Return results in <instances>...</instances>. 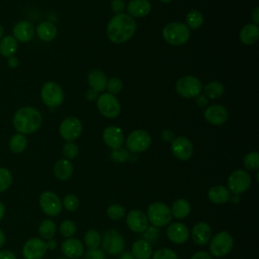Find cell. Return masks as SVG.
<instances>
[{
	"instance_id": "6da1fadb",
	"label": "cell",
	"mask_w": 259,
	"mask_h": 259,
	"mask_svg": "<svg viewBox=\"0 0 259 259\" xmlns=\"http://www.w3.org/2000/svg\"><path fill=\"white\" fill-rule=\"evenodd\" d=\"M137 23L132 16L125 13L115 14L108 22L106 33L114 44H123L136 32Z\"/></svg>"
},
{
	"instance_id": "7a4b0ae2",
	"label": "cell",
	"mask_w": 259,
	"mask_h": 259,
	"mask_svg": "<svg viewBox=\"0 0 259 259\" xmlns=\"http://www.w3.org/2000/svg\"><path fill=\"white\" fill-rule=\"evenodd\" d=\"M12 122L16 132L25 136L36 132L40 127L42 116L36 108L24 106L14 113Z\"/></svg>"
},
{
	"instance_id": "3957f363",
	"label": "cell",
	"mask_w": 259,
	"mask_h": 259,
	"mask_svg": "<svg viewBox=\"0 0 259 259\" xmlns=\"http://www.w3.org/2000/svg\"><path fill=\"white\" fill-rule=\"evenodd\" d=\"M162 35L169 45L182 46L189 39L190 30L184 23L171 22L163 28Z\"/></svg>"
},
{
	"instance_id": "277c9868",
	"label": "cell",
	"mask_w": 259,
	"mask_h": 259,
	"mask_svg": "<svg viewBox=\"0 0 259 259\" xmlns=\"http://www.w3.org/2000/svg\"><path fill=\"white\" fill-rule=\"evenodd\" d=\"M148 221L157 228L165 227L170 224L172 220L171 209L163 202H153L149 205L147 210Z\"/></svg>"
},
{
	"instance_id": "5b68a950",
	"label": "cell",
	"mask_w": 259,
	"mask_h": 259,
	"mask_svg": "<svg viewBox=\"0 0 259 259\" xmlns=\"http://www.w3.org/2000/svg\"><path fill=\"white\" fill-rule=\"evenodd\" d=\"M202 84L200 80L194 76L186 75L178 79L176 83V92L184 98H194L200 95Z\"/></svg>"
},
{
	"instance_id": "8992f818",
	"label": "cell",
	"mask_w": 259,
	"mask_h": 259,
	"mask_svg": "<svg viewBox=\"0 0 259 259\" xmlns=\"http://www.w3.org/2000/svg\"><path fill=\"white\" fill-rule=\"evenodd\" d=\"M234 239L227 231H222L214 235L209 243L210 254L214 257H224L233 248Z\"/></svg>"
},
{
	"instance_id": "52a82bcc",
	"label": "cell",
	"mask_w": 259,
	"mask_h": 259,
	"mask_svg": "<svg viewBox=\"0 0 259 259\" xmlns=\"http://www.w3.org/2000/svg\"><path fill=\"white\" fill-rule=\"evenodd\" d=\"M40 97L47 106L56 107L62 104L64 100V92L58 83L50 81L42 85L40 89Z\"/></svg>"
},
{
	"instance_id": "ba28073f",
	"label": "cell",
	"mask_w": 259,
	"mask_h": 259,
	"mask_svg": "<svg viewBox=\"0 0 259 259\" xmlns=\"http://www.w3.org/2000/svg\"><path fill=\"white\" fill-rule=\"evenodd\" d=\"M103 251L109 255L121 254L124 249V240L121 234L116 230H108L101 239Z\"/></svg>"
},
{
	"instance_id": "9c48e42d",
	"label": "cell",
	"mask_w": 259,
	"mask_h": 259,
	"mask_svg": "<svg viewBox=\"0 0 259 259\" xmlns=\"http://www.w3.org/2000/svg\"><path fill=\"white\" fill-rule=\"evenodd\" d=\"M251 185L250 174L242 169L235 170L228 178V189L234 194H241L248 190Z\"/></svg>"
},
{
	"instance_id": "30bf717a",
	"label": "cell",
	"mask_w": 259,
	"mask_h": 259,
	"mask_svg": "<svg viewBox=\"0 0 259 259\" xmlns=\"http://www.w3.org/2000/svg\"><path fill=\"white\" fill-rule=\"evenodd\" d=\"M151 136L148 132L143 130H136L132 132L126 141V148L133 153H141L149 149L151 146Z\"/></svg>"
},
{
	"instance_id": "8fae6325",
	"label": "cell",
	"mask_w": 259,
	"mask_h": 259,
	"mask_svg": "<svg viewBox=\"0 0 259 259\" xmlns=\"http://www.w3.org/2000/svg\"><path fill=\"white\" fill-rule=\"evenodd\" d=\"M97 108L102 115L114 118L120 113V104L117 98L110 93H103L97 99Z\"/></svg>"
},
{
	"instance_id": "7c38bea8",
	"label": "cell",
	"mask_w": 259,
	"mask_h": 259,
	"mask_svg": "<svg viewBox=\"0 0 259 259\" xmlns=\"http://www.w3.org/2000/svg\"><path fill=\"white\" fill-rule=\"evenodd\" d=\"M59 132L64 140L73 142L78 139L82 133V122L75 116H69L61 122Z\"/></svg>"
},
{
	"instance_id": "4fadbf2b",
	"label": "cell",
	"mask_w": 259,
	"mask_h": 259,
	"mask_svg": "<svg viewBox=\"0 0 259 259\" xmlns=\"http://www.w3.org/2000/svg\"><path fill=\"white\" fill-rule=\"evenodd\" d=\"M39 205L41 210L50 217H55L59 214L63 208L60 197L53 191H45L40 194Z\"/></svg>"
},
{
	"instance_id": "5bb4252c",
	"label": "cell",
	"mask_w": 259,
	"mask_h": 259,
	"mask_svg": "<svg viewBox=\"0 0 259 259\" xmlns=\"http://www.w3.org/2000/svg\"><path fill=\"white\" fill-rule=\"evenodd\" d=\"M171 152L178 160L186 161L193 154L192 143L186 137H177L172 140Z\"/></svg>"
},
{
	"instance_id": "9a60e30c",
	"label": "cell",
	"mask_w": 259,
	"mask_h": 259,
	"mask_svg": "<svg viewBox=\"0 0 259 259\" xmlns=\"http://www.w3.org/2000/svg\"><path fill=\"white\" fill-rule=\"evenodd\" d=\"M47 252L46 242L39 238H31L23 246L22 254L25 259H41Z\"/></svg>"
},
{
	"instance_id": "2e32d148",
	"label": "cell",
	"mask_w": 259,
	"mask_h": 259,
	"mask_svg": "<svg viewBox=\"0 0 259 259\" xmlns=\"http://www.w3.org/2000/svg\"><path fill=\"white\" fill-rule=\"evenodd\" d=\"M204 118L207 122H209L212 125H222L224 124L228 117L229 112L227 108L221 104H213L208 106L204 110Z\"/></svg>"
},
{
	"instance_id": "e0dca14e",
	"label": "cell",
	"mask_w": 259,
	"mask_h": 259,
	"mask_svg": "<svg viewBox=\"0 0 259 259\" xmlns=\"http://www.w3.org/2000/svg\"><path fill=\"white\" fill-rule=\"evenodd\" d=\"M126 225L135 233H143L149 227V221L145 212L140 209H133L126 215Z\"/></svg>"
},
{
	"instance_id": "ac0fdd59",
	"label": "cell",
	"mask_w": 259,
	"mask_h": 259,
	"mask_svg": "<svg viewBox=\"0 0 259 259\" xmlns=\"http://www.w3.org/2000/svg\"><path fill=\"white\" fill-rule=\"evenodd\" d=\"M102 138H103L104 143L112 150L121 148V146L124 142L122 131L119 127L114 126V125L105 127L103 131V134H102Z\"/></svg>"
},
{
	"instance_id": "d6986e66",
	"label": "cell",
	"mask_w": 259,
	"mask_h": 259,
	"mask_svg": "<svg viewBox=\"0 0 259 259\" xmlns=\"http://www.w3.org/2000/svg\"><path fill=\"white\" fill-rule=\"evenodd\" d=\"M167 237L174 244H183L189 238V231L182 223H172L167 228Z\"/></svg>"
},
{
	"instance_id": "ffe728a7",
	"label": "cell",
	"mask_w": 259,
	"mask_h": 259,
	"mask_svg": "<svg viewBox=\"0 0 259 259\" xmlns=\"http://www.w3.org/2000/svg\"><path fill=\"white\" fill-rule=\"evenodd\" d=\"M12 32H13V37L17 41L27 42L34 35V27L29 21L21 20L14 24Z\"/></svg>"
},
{
	"instance_id": "44dd1931",
	"label": "cell",
	"mask_w": 259,
	"mask_h": 259,
	"mask_svg": "<svg viewBox=\"0 0 259 259\" xmlns=\"http://www.w3.org/2000/svg\"><path fill=\"white\" fill-rule=\"evenodd\" d=\"M62 253L69 259H79L84 254L83 244L75 238H69L62 243Z\"/></svg>"
},
{
	"instance_id": "7402d4cb",
	"label": "cell",
	"mask_w": 259,
	"mask_h": 259,
	"mask_svg": "<svg viewBox=\"0 0 259 259\" xmlns=\"http://www.w3.org/2000/svg\"><path fill=\"white\" fill-rule=\"evenodd\" d=\"M191 238L197 245H205L209 242L211 237V229L208 224L204 222L196 223L191 230Z\"/></svg>"
},
{
	"instance_id": "603a6c76",
	"label": "cell",
	"mask_w": 259,
	"mask_h": 259,
	"mask_svg": "<svg viewBox=\"0 0 259 259\" xmlns=\"http://www.w3.org/2000/svg\"><path fill=\"white\" fill-rule=\"evenodd\" d=\"M208 199L215 204H224L231 198L230 190L223 185H214L207 191Z\"/></svg>"
},
{
	"instance_id": "cb8c5ba5",
	"label": "cell",
	"mask_w": 259,
	"mask_h": 259,
	"mask_svg": "<svg viewBox=\"0 0 259 259\" xmlns=\"http://www.w3.org/2000/svg\"><path fill=\"white\" fill-rule=\"evenodd\" d=\"M151 3L148 0H131L127 4V12L130 16L143 17L150 13Z\"/></svg>"
},
{
	"instance_id": "d4e9b609",
	"label": "cell",
	"mask_w": 259,
	"mask_h": 259,
	"mask_svg": "<svg viewBox=\"0 0 259 259\" xmlns=\"http://www.w3.org/2000/svg\"><path fill=\"white\" fill-rule=\"evenodd\" d=\"M88 84L94 91L102 92L106 88L107 78L102 71L95 69L88 74Z\"/></svg>"
},
{
	"instance_id": "484cf974",
	"label": "cell",
	"mask_w": 259,
	"mask_h": 259,
	"mask_svg": "<svg viewBox=\"0 0 259 259\" xmlns=\"http://www.w3.org/2000/svg\"><path fill=\"white\" fill-rule=\"evenodd\" d=\"M132 254L135 259H150L153 254L152 246L143 239L138 240L133 244Z\"/></svg>"
},
{
	"instance_id": "4316f807",
	"label": "cell",
	"mask_w": 259,
	"mask_h": 259,
	"mask_svg": "<svg viewBox=\"0 0 259 259\" xmlns=\"http://www.w3.org/2000/svg\"><path fill=\"white\" fill-rule=\"evenodd\" d=\"M239 36H240V40L244 45L246 46L254 45L259 38V28L254 23L247 24L241 29Z\"/></svg>"
},
{
	"instance_id": "83f0119b",
	"label": "cell",
	"mask_w": 259,
	"mask_h": 259,
	"mask_svg": "<svg viewBox=\"0 0 259 259\" xmlns=\"http://www.w3.org/2000/svg\"><path fill=\"white\" fill-rule=\"evenodd\" d=\"M73 171V164L68 159H61L54 166V174L60 180H68L72 176Z\"/></svg>"
},
{
	"instance_id": "f1b7e54d",
	"label": "cell",
	"mask_w": 259,
	"mask_h": 259,
	"mask_svg": "<svg viewBox=\"0 0 259 259\" xmlns=\"http://www.w3.org/2000/svg\"><path fill=\"white\" fill-rule=\"evenodd\" d=\"M18 49V41L12 35H5L0 39V55L5 58L14 56Z\"/></svg>"
},
{
	"instance_id": "f546056e",
	"label": "cell",
	"mask_w": 259,
	"mask_h": 259,
	"mask_svg": "<svg viewBox=\"0 0 259 259\" xmlns=\"http://www.w3.org/2000/svg\"><path fill=\"white\" fill-rule=\"evenodd\" d=\"M36 34L44 41H51L57 36V27L50 21H44L36 27Z\"/></svg>"
},
{
	"instance_id": "4dcf8cb0",
	"label": "cell",
	"mask_w": 259,
	"mask_h": 259,
	"mask_svg": "<svg viewBox=\"0 0 259 259\" xmlns=\"http://www.w3.org/2000/svg\"><path fill=\"white\" fill-rule=\"evenodd\" d=\"M190 210H191V206L189 202L183 198L175 200L171 207L172 215L178 220L185 219L190 213Z\"/></svg>"
},
{
	"instance_id": "1f68e13d",
	"label": "cell",
	"mask_w": 259,
	"mask_h": 259,
	"mask_svg": "<svg viewBox=\"0 0 259 259\" xmlns=\"http://www.w3.org/2000/svg\"><path fill=\"white\" fill-rule=\"evenodd\" d=\"M27 147V139L22 134H15L9 140V149L13 153H22Z\"/></svg>"
},
{
	"instance_id": "d6a6232c",
	"label": "cell",
	"mask_w": 259,
	"mask_h": 259,
	"mask_svg": "<svg viewBox=\"0 0 259 259\" xmlns=\"http://www.w3.org/2000/svg\"><path fill=\"white\" fill-rule=\"evenodd\" d=\"M203 91H204V94L209 97V98H212V99H215V98H219L221 97L224 92H225V88L223 86V84L221 82H218V81H212V82H209L207 83L204 87H203Z\"/></svg>"
},
{
	"instance_id": "836d02e7",
	"label": "cell",
	"mask_w": 259,
	"mask_h": 259,
	"mask_svg": "<svg viewBox=\"0 0 259 259\" xmlns=\"http://www.w3.org/2000/svg\"><path fill=\"white\" fill-rule=\"evenodd\" d=\"M56 230H57L56 224L52 220L42 221L38 227V233L40 237L45 240L53 239L56 234Z\"/></svg>"
},
{
	"instance_id": "e575fe53",
	"label": "cell",
	"mask_w": 259,
	"mask_h": 259,
	"mask_svg": "<svg viewBox=\"0 0 259 259\" xmlns=\"http://www.w3.org/2000/svg\"><path fill=\"white\" fill-rule=\"evenodd\" d=\"M203 23V15L198 10H190L186 14V26L191 29H198Z\"/></svg>"
},
{
	"instance_id": "d590c367",
	"label": "cell",
	"mask_w": 259,
	"mask_h": 259,
	"mask_svg": "<svg viewBox=\"0 0 259 259\" xmlns=\"http://www.w3.org/2000/svg\"><path fill=\"white\" fill-rule=\"evenodd\" d=\"M84 243L88 249H95L101 244V236L96 230H89L84 237Z\"/></svg>"
},
{
	"instance_id": "8d00e7d4",
	"label": "cell",
	"mask_w": 259,
	"mask_h": 259,
	"mask_svg": "<svg viewBox=\"0 0 259 259\" xmlns=\"http://www.w3.org/2000/svg\"><path fill=\"white\" fill-rule=\"evenodd\" d=\"M244 166L251 171L259 168V154L257 152H250L244 158Z\"/></svg>"
},
{
	"instance_id": "74e56055",
	"label": "cell",
	"mask_w": 259,
	"mask_h": 259,
	"mask_svg": "<svg viewBox=\"0 0 259 259\" xmlns=\"http://www.w3.org/2000/svg\"><path fill=\"white\" fill-rule=\"evenodd\" d=\"M12 183V175L7 168L0 167V192L9 188Z\"/></svg>"
},
{
	"instance_id": "f35d334b",
	"label": "cell",
	"mask_w": 259,
	"mask_h": 259,
	"mask_svg": "<svg viewBox=\"0 0 259 259\" xmlns=\"http://www.w3.org/2000/svg\"><path fill=\"white\" fill-rule=\"evenodd\" d=\"M79 198L75 194H67L63 199V206L68 211H75L79 207Z\"/></svg>"
},
{
	"instance_id": "ab89813d",
	"label": "cell",
	"mask_w": 259,
	"mask_h": 259,
	"mask_svg": "<svg viewBox=\"0 0 259 259\" xmlns=\"http://www.w3.org/2000/svg\"><path fill=\"white\" fill-rule=\"evenodd\" d=\"M124 214H125V208L120 204H111L107 208V215L109 219L113 221L122 219Z\"/></svg>"
},
{
	"instance_id": "60d3db41",
	"label": "cell",
	"mask_w": 259,
	"mask_h": 259,
	"mask_svg": "<svg viewBox=\"0 0 259 259\" xmlns=\"http://www.w3.org/2000/svg\"><path fill=\"white\" fill-rule=\"evenodd\" d=\"M76 230H77L76 224L70 220L64 221L60 225V233L66 238H71L76 233Z\"/></svg>"
},
{
	"instance_id": "b9f144b4",
	"label": "cell",
	"mask_w": 259,
	"mask_h": 259,
	"mask_svg": "<svg viewBox=\"0 0 259 259\" xmlns=\"http://www.w3.org/2000/svg\"><path fill=\"white\" fill-rule=\"evenodd\" d=\"M159 234H160L159 228H157L155 226H150L142 233V238H143V240L152 244L158 240Z\"/></svg>"
},
{
	"instance_id": "7bdbcfd3",
	"label": "cell",
	"mask_w": 259,
	"mask_h": 259,
	"mask_svg": "<svg viewBox=\"0 0 259 259\" xmlns=\"http://www.w3.org/2000/svg\"><path fill=\"white\" fill-rule=\"evenodd\" d=\"M152 259H178V256L173 250L169 248H162L152 254Z\"/></svg>"
},
{
	"instance_id": "ee69618b",
	"label": "cell",
	"mask_w": 259,
	"mask_h": 259,
	"mask_svg": "<svg viewBox=\"0 0 259 259\" xmlns=\"http://www.w3.org/2000/svg\"><path fill=\"white\" fill-rule=\"evenodd\" d=\"M79 149L77 145L73 142H67L63 147V154L68 159H75L78 156Z\"/></svg>"
},
{
	"instance_id": "f6af8a7d",
	"label": "cell",
	"mask_w": 259,
	"mask_h": 259,
	"mask_svg": "<svg viewBox=\"0 0 259 259\" xmlns=\"http://www.w3.org/2000/svg\"><path fill=\"white\" fill-rule=\"evenodd\" d=\"M122 88V82L119 78H116V77H113L111 79H109L107 81V84H106V89L108 90V92L112 95H115L117 93H119V91L121 90Z\"/></svg>"
},
{
	"instance_id": "bcb514c9",
	"label": "cell",
	"mask_w": 259,
	"mask_h": 259,
	"mask_svg": "<svg viewBox=\"0 0 259 259\" xmlns=\"http://www.w3.org/2000/svg\"><path fill=\"white\" fill-rule=\"evenodd\" d=\"M111 158L116 162H124L128 158V152L125 149L118 148L116 150H113L111 153Z\"/></svg>"
},
{
	"instance_id": "7dc6e473",
	"label": "cell",
	"mask_w": 259,
	"mask_h": 259,
	"mask_svg": "<svg viewBox=\"0 0 259 259\" xmlns=\"http://www.w3.org/2000/svg\"><path fill=\"white\" fill-rule=\"evenodd\" d=\"M84 259H105V254L104 251L99 248L88 249L84 255Z\"/></svg>"
},
{
	"instance_id": "c3c4849f",
	"label": "cell",
	"mask_w": 259,
	"mask_h": 259,
	"mask_svg": "<svg viewBox=\"0 0 259 259\" xmlns=\"http://www.w3.org/2000/svg\"><path fill=\"white\" fill-rule=\"evenodd\" d=\"M110 6L113 12H115L116 14H119L124 10L125 3L123 0H112Z\"/></svg>"
},
{
	"instance_id": "681fc988",
	"label": "cell",
	"mask_w": 259,
	"mask_h": 259,
	"mask_svg": "<svg viewBox=\"0 0 259 259\" xmlns=\"http://www.w3.org/2000/svg\"><path fill=\"white\" fill-rule=\"evenodd\" d=\"M190 259H211V257L207 252L199 251V252H196L195 254H193Z\"/></svg>"
},
{
	"instance_id": "f907efd6",
	"label": "cell",
	"mask_w": 259,
	"mask_h": 259,
	"mask_svg": "<svg viewBox=\"0 0 259 259\" xmlns=\"http://www.w3.org/2000/svg\"><path fill=\"white\" fill-rule=\"evenodd\" d=\"M0 259H16V256L9 250H2L0 251Z\"/></svg>"
},
{
	"instance_id": "816d5d0a",
	"label": "cell",
	"mask_w": 259,
	"mask_h": 259,
	"mask_svg": "<svg viewBox=\"0 0 259 259\" xmlns=\"http://www.w3.org/2000/svg\"><path fill=\"white\" fill-rule=\"evenodd\" d=\"M7 65L9 68H12V69H15L18 67L19 65V61L18 59L15 57V56H12L10 58H8V61H7Z\"/></svg>"
},
{
	"instance_id": "f5cc1de1",
	"label": "cell",
	"mask_w": 259,
	"mask_h": 259,
	"mask_svg": "<svg viewBox=\"0 0 259 259\" xmlns=\"http://www.w3.org/2000/svg\"><path fill=\"white\" fill-rule=\"evenodd\" d=\"M251 16H252V19L254 21V24L257 25L259 23V7L254 8V10L251 13Z\"/></svg>"
},
{
	"instance_id": "db71d44e",
	"label": "cell",
	"mask_w": 259,
	"mask_h": 259,
	"mask_svg": "<svg viewBox=\"0 0 259 259\" xmlns=\"http://www.w3.org/2000/svg\"><path fill=\"white\" fill-rule=\"evenodd\" d=\"M97 93L96 91H94L93 89L89 90L87 93H86V98L89 100V101H92V100H95L96 97H97Z\"/></svg>"
},
{
	"instance_id": "11a10c76",
	"label": "cell",
	"mask_w": 259,
	"mask_h": 259,
	"mask_svg": "<svg viewBox=\"0 0 259 259\" xmlns=\"http://www.w3.org/2000/svg\"><path fill=\"white\" fill-rule=\"evenodd\" d=\"M196 103L198 104V106L203 107V106L207 103V99H206L204 96L198 95V96H197V99H196Z\"/></svg>"
},
{
	"instance_id": "9f6ffc18",
	"label": "cell",
	"mask_w": 259,
	"mask_h": 259,
	"mask_svg": "<svg viewBox=\"0 0 259 259\" xmlns=\"http://www.w3.org/2000/svg\"><path fill=\"white\" fill-rule=\"evenodd\" d=\"M46 246H47V249H50V250H54L56 247H57V242L53 239H50L48 240V242L46 243Z\"/></svg>"
},
{
	"instance_id": "6f0895ef",
	"label": "cell",
	"mask_w": 259,
	"mask_h": 259,
	"mask_svg": "<svg viewBox=\"0 0 259 259\" xmlns=\"http://www.w3.org/2000/svg\"><path fill=\"white\" fill-rule=\"evenodd\" d=\"M119 259H135V257L133 256V254L128 251H125V252H122Z\"/></svg>"
},
{
	"instance_id": "680465c9",
	"label": "cell",
	"mask_w": 259,
	"mask_h": 259,
	"mask_svg": "<svg viewBox=\"0 0 259 259\" xmlns=\"http://www.w3.org/2000/svg\"><path fill=\"white\" fill-rule=\"evenodd\" d=\"M4 243H5V235L3 231L0 229V248L4 245Z\"/></svg>"
},
{
	"instance_id": "91938a15",
	"label": "cell",
	"mask_w": 259,
	"mask_h": 259,
	"mask_svg": "<svg viewBox=\"0 0 259 259\" xmlns=\"http://www.w3.org/2000/svg\"><path fill=\"white\" fill-rule=\"evenodd\" d=\"M4 213H5V206L2 202H0V221L3 219Z\"/></svg>"
},
{
	"instance_id": "94428289",
	"label": "cell",
	"mask_w": 259,
	"mask_h": 259,
	"mask_svg": "<svg viewBox=\"0 0 259 259\" xmlns=\"http://www.w3.org/2000/svg\"><path fill=\"white\" fill-rule=\"evenodd\" d=\"M3 35H4V27L0 24V39L3 37Z\"/></svg>"
},
{
	"instance_id": "6125c7cd",
	"label": "cell",
	"mask_w": 259,
	"mask_h": 259,
	"mask_svg": "<svg viewBox=\"0 0 259 259\" xmlns=\"http://www.w3.org/2000/svg\"><path fill=\"white\" fill-rule=\"evenodd\" d=\"M162 3H170L172 0H160Z\"/></svg>"
},
{
	"instance_id": "be15d7a7",
	"label": "cell",
	"mask_w": 259,
	"mask_h": 259,
	"mask_svg": "<svg viewBox=\"0 0 259 259\" xmlns=\"http://www.w3.org/2000/svg\"><path fill=\"white\" fill-rule=\"evenodd\" d=\"M58 259H68V258H58Z\"/></svg>"
}]
</instances>
